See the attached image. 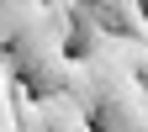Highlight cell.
<instances>
[{
    "mask_svg": "<svg viewBox=\"0 0 148 132\" xmlns=\"http://www.w3.org/2000/svg\"><path fill=\"white\" fill-rule=\"evenodd\" d=\"M32 11H37V5H21V0L5 5V0H0V48H11L16 37H21V27L32 21Z\"/></svg>",
    "mask_w": 148,
    "mask_h": 132,
    "instance_id": "obj_3",
    "label": "cell"
},
{
    "mask_svg": "<svg viewBox=\"0 0 148 132\" xmlns=\"http://www.w3.org/2000/svg\"><path fill=\"white\" fill-rule=\"evenodd\" d=\"M69 27H74V11L69 5H37L32 21L21 27V37L11 42V53H16L11 69L21 74L27 95H53V90H64V74L74 64Z\"/></svg>",
    "mask_w": 148,
    "mask_h": 132,
    "instance_id": "obj_1",
    "label": "cell"
},
{
    "mask_svg": "<svg viewBox=\"0 0 148 132\" xmlns=\"http://www.w3.org/2000/svg\"><path fill=\"white\" fill-rule=\"evenodd\" d=\"M32 101H37V122H42V132H95L90 116L64 95V90H53V95H32Z\"/></svg>",
    "mask_w": 148,
    "mask_h": 132,
    "instance_id": "obj_2",
    "label": "cell"
}]
</instances>
